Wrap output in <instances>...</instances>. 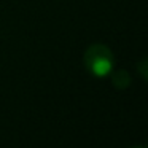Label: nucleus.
Masks as SVG:
<instances>
[{
	"instance_id": "1",
	"label": "nucleus",
	"mask_w": 148,
	"mask_h": 148,
	"mask_svg": "<svg viewBox=\"0 0 148 148\" xmlns=\"http://www.w3.org/2000/svg\"><path fill=\"white\" fill-rule=\"evenodd\" d=\"M83 62L88 72L97 78L110 75L115 65L112 49L103 43H92L91 46H88V49L83 54Z\"/></svg>"
},
{
	"instance_id": "2",
	"label": "nucleus",
	"mask_w": 148,
	"mask_h": 148,
	"mask_svg": "<svg viewBox=\"0 0 148 148\" xmlns=\"http://www.w3.org/2000/svg\"><path fill=\"white\" fill-rule=\"evenodd\" d=\"M110 80L116 89H126L131 84V75L124 69H118V70L110 72Z\"/></svg>"
},
{
	"instance_id": "3",
	"label": "nucleus",
	"mask_w": 148,
	"mask_h": 148,
	"mask_svg": "<svg viewBox=\"0 0 148 148\" xmlns=\"http://www.w3.org/2000/svg\"><path fill=\"white\" fill-rule=\"evenodd\" d=\"M137 70H138V73H140L142 80L147 81V78H148V61H147V58H142L140 61H138Z\"/></svg>"
},
{
	"instance_id": "4",
	"label": "nucleus",
	"mask_w": 148,
	"mask_h": 148,
	"mask_svg": "<svg viewBox=\"0 0 148 148\" xmlns=\"http://www.w3.org/2000/svg\"><path fill=\"white\" fill-rule=\"evenodd\" d=\"M132 148H147V147H143V145H138V147H132Z\"/></svg>"
}]
</instances>
